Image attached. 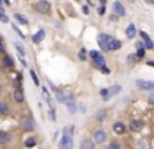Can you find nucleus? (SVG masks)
Instances as JSON below:
<instances>
[{"instance_id": "nucleus-1", "label": "nucleus", "mask_w": 154, "mask_h": 149, "mask_svg": "<svg viewBox=\"0 0 154 149\" xmlns=\"http://www.w3.org/2000/svg\"><path fill=\"white\" fill-rule=\"evenodd\" d=\"M73 131L75 126L68 124L63 128V136L60 139V144H58V149H71L73 147Z\"/></svg>"}, {"instance_id": "nucleus-2", "label": "nucleus", "mask_w": 154, "mask_h": 149, "mask_svg": "<svg viewBox=\"0 0 154 149\" xmlns=\"http://www.w3.org/2000/svg\"><path fill=\"white\" fill-rule=\"evenodd\" d=\"M33 8H35V12L40 13V15H50V12H51V5H50L48 0H37Z\"/></svg>"}, {"instance_id": "nucleus-3", "label": "nucleus", "mask_w": 154, "mask_h": 149, "mask_svg": "<svg viewBox=\"0 0 154 149\" xmlns=\"http://www.w3.org/2000/svg\"><path fill=\"white\" fill-rule=\"evenodd\" d=\"M20 128L23 129L25 132H33L35 131V121L32 116H23L20 119Z\"/></svg>"}, {"instance_id": "nucleus-4", "label": "nucleus", "mask_w": 154, "mask_h": 149, "mask_svg": "<svg viewBox=\"0 0 154 149\" xmlns=\"http://www.w3.org/2000/svg\"><path fill=\"white\" fill-rule=\"evenodd\" d=\"M113 38V36L109 35V33H100V35H98V45L101 46V48L104 50V51H108V43H109V40Z\"/></svg>"}, {"instance_id": "nucleus-5", "label": "nucleus", "mask_w": 154, "mask_h": 149, "mask_svg": "<svg viewBox=\"0 0 154 149\" xmlns=\"http://www.w3.org/2000/svg\"><path fill=\"white\" fill-rule=\"evenodd\" d=\"M91 139H93L96 144H103V142H106V131H104V129H94Z\"/></svg>"}, {"instance_id": "nucleus-6", "label": "nucleus", "mask_w": 154, "mask_h": 149, "mask_svg": "<svg viewBox=\"0 0 154 149\" xmlns=\"http://www.w3.org/2000/svg\"><path fill=\"white\" fill-rule=\"evenodd\" d=\"M2 66H4L7 71H10V70L15 68V61L8 53H4V55H2Z\"/></svg>"}, {"instance_id": "nucleus-7", "label": "nucleus", "mask_w": 154, "mask_h": 149, "mask_svg": "<svg viewBox=\"0 0 154 149\" xmlns=\"http://www.w3.org/2000/svg\"><path fill=\"white\" fill-rule=\"evenodd\" d=\"M136 86L143 91H154V83L147 79H136Z\"/></svg>"}, {"instance_id": "nucleus-8", "label": "nucleus", "mask_w": 154, "mask_h": 149, "mask_svg": "<svg viewBox=\"0 0 154 149\" xmlns=\"http://www.w3.org/2000/svg\"><path fill=\"white\" fill-rule=\"evenodd\" d=\"M126 131H128V126L124 124L123 121H114V124H113V132L116 136H123V134H126Z\"/></svg>"}, {"instance_id": "nucleus-9", "label": "nucleus", "mask_w": 154, "mask_h": 149, "mask_svg": "<svg viewBox=\"0 0 154 149\" xmlns=\"http://www.w3.org/2000/svg\"><path fill=\"white\" fill-rule=\"evenodd\" d=\"M111 8H113V13H114V15H118V17H124V15H126V8H124V5L119 2V0L113 2Z\"/></svg>"}, {"instance_id": "nucleus-10", "label": "nucleus", "mask_w": 154, "mask_h": 149, "mask_svg": "<svg viewBox=\"0 0 154 149\" xmlns=\"http://www.w3.org/2000/svg\"><path fill=\"white\" fill-rule=\"evenodd\" d=\"M14 101L17 103V104H22V103H25L23 88H15V89H14Z\"/></svg>"}, {"instance_id": "nucleus-11", "label": "nucleus", "mask_w": 154, "mask_h": 149, "mask_svg": "<svg viewBox=\"0 0 154 149\" xmlns=\"http://www.w3.org/2000/svg\"><path fill=\"white\" fill-rule=\"evenodd\" d=\"M12 142V134L8 131H0V146H7Z\"/></svg>"}, {"instance_id": "nucleus-12", "label": "nucleus", "mask_w": 154, "mask_h": 149, "mask_svg": "<svg viewBox=\"0 0 154 149\" xmlns=\"http://www.w3.org/2000/svg\"><path fill=\"white\" fill-rule=\"evenodd\" d=\"M139 35H141V38H143V42H144V45H146V48L152 50V48H154V42H152V38H151V36L147 35L146 32H139Z\"/></svg>"}, {"instance_id": "nucleus-13", "label": "nucleus", "mask_w": 154, "mask_h": 149, "mask_svg": "<svg viewBox=\"0 0 154 149\" xmlns=\"http://www.w3.org/2000/svg\"><path fill=\"white\" fill-rule=\"evenodd\" d=\"M45 35H47V33H45V30L42 28V30H38L37 33H35V35H32V42L35 43V45H38V43H42L45 40Z\"/></svg>"}, {"instance_id": "nucleus-14", "label": "nucleus", "mask_w": 154, "mask_h": 149, "mask_svg": "<svg viewBox=\"0 0 154 149\" xmlns=\"http://www.w3.org/2000/svg\"><path fill=\"white\" fill-rule=\"evenodd\" d=\"M119 48H121V42L113 36V38L109 40V43H108V51H118Z\"/></svg>"}, {"instance_id": "nucleus-15", "label": "nucleus", "mask_w": 154, "mask_h": 149, "mask_svg": "<svg viewBox=\"0 0 154 149\" xmlns=\"http://www.w3.org/2000/svg\"><path fill=\"white\" fill-rule=\"evenodd\" d=\"M93 66H94V68H98V70H103L104 66H106V60H104V56L100 55L98 58H94L93 60Z\"/></svg>"}, {"instance_id": "nucleus-16", "label": "nucleus", "mask_w": 154, "mask_h": 149, "mask_svg": "<svg viewBox=\"0 0 154 149\" xmlns=\"http://www.w3.org/2000/svg\"><path fill=\"white\" fill-rule=\"evenodd\" d=\"M96 147V142L93 139H83L80 144V149H94Z\"/></svg>"}, {"instance_id": "nucleus-17", "label": "nucleus", "mask_w": 154, "mask_h": 149, "mask_svg": "<svg viewBox=\"0 0 154 149\" xmlns=\"http://www.w3.org/2000/svg\"><path fill=\"white\" fill-rule=\"evenodd\" d=\"M10 113V104L5 99H0V116H5Z\"/></svg>"}, {"instance_id": "nucleus-18", "label": "nucleus", "mask_w": 154, "mask_h": 149, "mask_svg": "<svg viewBox=\"0 0 154 149\" xmlns=\"http://www.w3.org/2000/svg\"><path fill=\"white\" fill-rule=\"evenodd\" d=\"M136 33H137V28H136V25H133V23H129V25L126 26V36L128 38H134L136 36Z\"/></svg>"}, {"instance_id": "nucleus-19", "label": "nucleus", "mask_w": 154, "mask_h": 149, "mask_svg": "<svg viewBox=\"0 0 154 149\" xmlns=\"http://www.w3.org/2000/svg\"><path fill=\"white\" fill-rule=\"evenodd\" d=\"M106 116H108V111H106V109H100V111L94 114V121H96V123H103L104 119H106Z\"/></svg>"}, {"instance_id": "nucleus-20", "label": "nucleus", "mask_w": 154, "mask_h": 149, "mask_svg": "<svg viewBox=\"0 0 154 149\" xmlns=\"http://www.w3.org/2000/svg\"><path fill=\"white\" fill-rule=\"evenodd\" d=\"M66 109H68V113H71V114L78 111V108H76V103L73 101V98H71V99H68V101H66Z\"/></svg>"}, {"instance_id": "nucleus-21", "label": "nucleus", "mask_w": 154, "mask_h": 149, "mask_svg": "<svg viewBox=\"0 0 154 149\" xmlns=\"http://www.w3.org/2000/svg\"><path fill=\"white\" fill-rule=\"evenodd\" d=\"M141 121H137V119H133V121H131V124H129V129H131V132H137L141 129Z\"/></svg>"}, {"instance_id": "nucleus-22", "label": "nucleus", "mask_w": 154, "mask_h": 149, "mask_svg": "<svg viewBox=\"0 0 154 149\" xmlns=\"http://www.w3.org/2000/svg\"><path fill=\"white\" fill-rule=\"evenodd\" d=\"M23 144H25V147H27V149H32V147H35V146H37V139H35V138H32V136H30V138H27V139H25V142H23Z\"/></svg>"}, {"instance_id": "nucleus-23", "label": "nucleus", "mask_w": 154, "mask_h": 149, "mask_svg": "<svg viewBox=\"0 0 154 149\" xmlns=\"http://www.w3.org/2000/svg\"><path fill=\"white\" fill-rule=\"evenodd\" d=\"M88 50L86 48H80V51H78V60L80 61H86V58H88Z\"/></svg>"}, {"instance_id": "nucleus-24", "label": "nucleus", "mask_w": 154, "mask_h": 149, "mask_svg": "<svg viewBox=\"0 0 154 149\" xmlns=\"http://www.w3.org/2000/svg\"><path fill=\"white\" fill-rule=\"evenodd\" d=\"M109 96H116V95H119L121 93V86L119 85H113V86H109Z\"/></svg>"}, {"instance_id": "nucleus-25", "label": "nucleus", "mask_w": 154, "mask_h": 149, "mask_svg": "<svg viewBox=\"0 0 154 149\" xmlns=\"http://www.w3.org/2000/svg\"><path fill=\"white\" fill-rule=\"evenodd\" d=\"M14 18L17 20L18 23H22V25H28V20L25 18V17L22 15V13H15V15H14Z\"/></svg>"}, {"instance_id": "nucleus-26", "label": "nucleus", "mask_w": 154, "mask_h": 149, "mask_svg": "<svg viewBox=\"0 0 154 149\" xmlns=\"http://www.w3.org/2000/svg\"><path fill=\"white\" fill-rule=\"evenodd\" d=\"M106 149H123V144L119 141H111L109 144L106 146Z\"/></svg>"}, {"instance_id": "nucleus-27", "label": "nucleus", "mask_w": 154, "mask_h": 149, "mask_svg": "<svg viewBox=\"0 0 154 149\" xmlns=\"http://www.w3.org/2000/svg\"><path fill=\"white\" fill-rule=\"evenodd\" d=\"M100 96L104 99V101H106V99H109V98H111V96H109V89H108V88L100 89Z\"/></svg>"}, {"instance_id": "nucleus-28", "label": "nucleus", "mask_w": 154, "mask_h": 149, "mask_svg": "<svg viewBox=\"0 0 154 149\" xmlns=\"http://www.w3.org/2000/svg\"><path fill=\"white\" fill-rule=\"evenodd\" d=\"M15 48H17V51H18V55H20V56H22V58H23V56H25V55H27V53H25V48H23V46H22V45H20V43H15Z\"/></svg>"}, {"instance_id": "nucleus-29", "label": "nucleus", "mask_w": 154, "mask_h": 149, "mask_svg": "<svg viewBox=\"0 0 154 149\" xmlns=\"http://www.w3.org/2000/svg\"><path fill=\"white\" fill-rule=\"evenodd\" d=\"M144 55H146V51H144V48H136V58L137 60H143Z\"/></svg>"}, {"instance_id": "nucleus-30", "label": "nucleus", "mask_w": 154, "mask_h": 149, "mask_svg": "<svg viewBox=\"0 0 154 149\" xmlns=\"http://www.w3.org/2000/svg\"><path fill=\"white\" fill-rule=\"evenodd\" d=\"M30 76H32V79H33V83H35V85H40V79H38V76H37V73H35L33 71V70H30Z\"/></svg>"}, {"instance_id": "nucleus-31", "label": "nucleus", "mask_w": 154, "mask_h": 149, "mask_svg": "<svg viewBox=\"0 0 154 149\" xmlns=\"http://www.w3.org/2000/svg\"><path fill=\"white\" fill-rule=\"evenodd\" d=\"M12 28H14V32H15V33H18V36H20L22 40H25V35H23V33L20 32V28H18L17 25H12Z\"/></svg>"}, {"instance_id": "nucleus-32", "label": "nucleus", "mask_w": 154, "mask_h": 149, "mask_svg": "<svg viewBox=\"0 0 154 149\" xmlns=\"http://www.w3.org/2000/svg\"><path fill=\"white\" fill-rule=\"evenodd\" d=\"M100 55H101V53L98 51V50H91V51H90V56H91V58H93V60H94V58H98V56H100Z\"/></svg>"}, {"instance_id": "nucleus-33", "label": "nucleus", "mask_w": 154, "mask_h": 149, "mask_svg": "<svg viewBox=\"0 0 154 149\" xmlns=\"http://www.w3.org/2000/svg\"><path fill=\"white\" fill-rule=\"evenodd\" d=\"M50 119L51 121H57V116H55V108H50Z\"/></svg>"}, {"instance_id": "nucleus-34", "label": "nucleus", "mask_w": 154, "mask_h": 149, "mask_svg": "<svg viewBox=\"0 0 154 149\" xmlns=\"http://www.w3.org/2000/svg\"><path fill=\"white\" fill-rule=\"evenodd\" d=\"M104 12H106V7H104V5H100V8H98V15L103 17V15H104Z\"/></svg>"}, {"instance_id": "nucleus-35", "label": "nucleus", "mask_w": 154, "mask_h": 149, "mask_svg": "<svg viewBox=\"0 0 154 149\" xmlns=\"http://www.w3.org/2000/svg\"><path fill=\"white\" fill-rule=\"evenodd\" d=\"M81 12H83L85 15H90V7H88V5H83V8H81Z\"/></svg>"}, {"instance_id": "nucleus-36", "label": "nucleus", "mask_w": 154, "mask_h": 149, "mask_svg": "<svg viewBox=\"0 0 154 149\" xmlns=\"http://www.w3.org/2000/svg\"><path fill=\"white\" fill-rule=\"evenodd\" d=\"M0 53H2V55H4V53H7V51H5V46H4V43H2V40H0Z\"/></svg>"}, {"instance_id": "nucleus-37", "label": "nucleus", "mask_w": 154, "mask_h": 149, "mask_svg": "<svg viewBox=\"0 0 154 149\" xmlns=\"http://www.w3.org/2000/svg\"><path fill=\"white\" fill-rule=\"evenodd\" d=\"M101 71H103V73H104V75H109V73H111V70H109V68H108V66H104V68H103V70H101Z\"/></svg>"}, {"instance_id": "nucleus-38", "label": "nucleus", "mask_w": 154, "mask_h": 149, "mask_svg": "<svg viewBox=\"0 0 154 149\" xmlns=\"http://www.w3.org/2000/svg\"><path fill=\"white\" fill-rule=\"evenodd\" d=\"M109 20H111V22H116V20H118V15H111Z\"/></svg>"}, {"instance_id": "nucleus-39", "label": "nucleus", "mask_w": 154, "mask_h": 149, "mask_svg": "<svg viewBox=\"0 0 154 149\" xmlns=\"http://www.w3.org/2000/svg\"><path fill=\"white\" fill-rule=\"evenodd\" d=\"M149 103H152V104H154V93H152V95H149Z\"/></svg>"}, {"instance_id": "nucleus-40", "label": "nucleus", "mask_w": 154, "mask_h": 149, "mask_svg": "<svg viewBox=\"0 0 154 149\" xmlns=\"http://www.w3.org/2000/svg\"><path fill=\"white\" fill-rule=\"evenodd\" d=\"M0 22H4V23H7V22H8V17H7V15H4V18L0 20Z\"/></svg>"}, {"instance_id": "nucleus-41", "label": "nucleus", "mask_w": 154, "mask_h": 149, "mask_svg": "<svg viewBox=\"0 0 154 149\" xmlns=\"http://www.w3.org/2000/svg\"><path fill=\"white\" fill-rule=\"evenodd\" d=\"M146 65H147V66H152V68H154V61H151V60H149V61L146 63Z\"/></svg>"}, {"instance_id": "nucleus-42", "label": "nucleus", "mask_w": 154, "mask_h": 149, "mask_svg": "<svg viewBox=\"0 0 154 149\" xmlns=\"http://www.w3.org/2000/svg\"><path fill=\"white\" fill-rule=\"evenodd\" d=\"M106 2L108 0H100V5H106Z\"/></svg>"}, {"instance_id": "nucleus-43", "label": "nucleus", "mask_w": 154, "mask_h": 149, "mask_svg": "<svg viewBox=\"0 0 154 149\" xmlns=\"http://www.w3.org/2000/svg\"><path fill=\"white\" fill-rule=\"evenodd\" d=\"M2 18H4V13H2V12H0V20H2Z\"/></svg>"}, {"instance_id": "nucleus-44", "label": "nucleus", "mask_w": 154, "mask_h": 149, "mask_svg": "<svg viewBox=\"0 0 154 149\" xmlns=\"http://www.w3.org/2000/svg\"><path fill=\"white\" fill-rule=\"evenodd\" d=\"M0 91H2V85H0Z\"/></svg>"}, {"instance_id": "nucleus-45", "label": "nucleus", "mask_w": 154, "mask_h": 149, "mask_svg": "<svg viewBox=\"0 0 154 149\" xmlns=\"http://www.w3.org/2000/svg\"><path fill=\"white\" fill-rule=\"evenodd\" d=\"M76 2H80V0H76Z\"/></svg>"}]
</instances>
